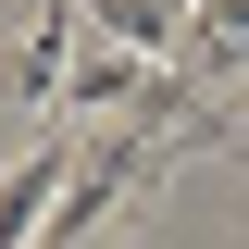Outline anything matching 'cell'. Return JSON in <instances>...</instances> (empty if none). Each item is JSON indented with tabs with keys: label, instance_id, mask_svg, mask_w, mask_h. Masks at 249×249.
<instances>
[{
	"label": "cell",
	"instance_id": "obj_1",
	"mask_svg": "<svg viewBox=\"0 0 249 249\" xmlns=\"http://www.w3.org/2000/svg\"><path fill=\"white\" fill-rule=\"evenodd\" d=\"M150 75L162 62L137 50V37H112V25H88L75 37V62H62V100H50V124H137V100H150Z\"/></svg>",
	"mask_w": 249,
	"mask_h": 249
},
{
	"label": "cell",
	"instance_id": "obj_2",
	"mask_svg": "<svg viewBox=\"0 0 249 249\" xmlns=\"http://www.w3.org/2000/svg\"><path fill=\"white\" fill-rule=\"evenodd\" d=\"M175 75H199L212 100H237V88H249V0H187Z\"/></svg>",
	"mask_w": 249,
	"mask_h": 249
},
{
	"label": "cell",
	"instance_id": "obj_3",
	"mask_svg": "<svg viewBox=\"0 0 249 249\" xmlns=\"http://www.w3.org/2000/svg\"><path fill=\"white\" fill-rule=\"evenodd\" d=\"M0 150H13V137H0Z\"/></svg>",
	"mask_w": 249,
	"mask_h": 249
}]
</instances>
